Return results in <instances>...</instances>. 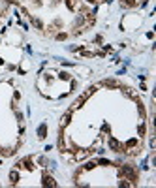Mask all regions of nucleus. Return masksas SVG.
I'll list each match as a JSON object with an SVG mask.
<instances>
[{
	"label": "nucleus",
	"mask_w": 156,
	"mask_h": 188,
	"mask_svg": "<svg viewBox=\"0 0 156 188\" xmlns=\"http://www.w3.org/2000/svg\"><path fill=\"white\" fill-rule=\"evenodd\" d=\"M70 119H72V111H68V113L60 119V128H64V126H68L70 124Z\"/></svg>",
	"instance_id": "nucleus-1"
},
{
	"label": "nucleus",
	"mask_w": 156,
	"mask_h": 188,
	"mask_svg": "<svg viewBox=\"0 0 156 188\" xmlns=\"http://www.w3.org/2000/svg\"><path fill=\"white\" fill-rule=\"evenodd\" d=\"M38 134H40V136H38L40 139H44V137H45V124H41V126H40V130H38Z\"/></svg>",
	"instance_id": "nucleus-2"
},
{
	"label": "nucleus",
	"mask_w": 156,
	"mask_h": 188,
	"mask_svg": "<svg viewBox=\"0 0 156 188\" xmlns=\"http://www.w3.org/2000/svg\"><path fill=\"white\" fill-rule=\"evenodd\" d=\"M66 38H68V34H64V32L56 34V40H66Z\"/></svg>",
	"instance_id": "nucleus-3"
}]
</instances>
